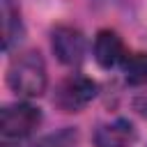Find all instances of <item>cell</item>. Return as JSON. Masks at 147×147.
I'll use <instances>...</instances> for the list:
<instances>
[{
	"mask_svg": "<svg viewBox=\"0 0 147 147\" xmlns=\"http://www.w3.org/2000/svg\"><path fill=\"white\" fill-rule=\"evenodd\" d=\"M9 87L21 96H39L46 90V64L37 51L16 55L7 69Z\"/></svg>",
	"mask_w": 147,
	"mask_h": 147,
	"instance_id": "6da1fadb",
	"label": "cell"
},
{
	"mask_svg": "<svg viewBox=\"0 0 147 147\" xmlns=\"http://www.w3.org/2000/svg\"><path fill=\"white\" fill-rule=\"evenodd\" d=\"M94 96H96L94 80L83 76V74H71V76H67L64 80L57 83L55 94H53V103L64 113H78Z\"/></svg>",
	"mask_w": 147,
	"mask_h": 147,
	"instance_id": "7a4b0ae2",
	"label": "cell"
},
{
	"mask_svg": "<svg viewBox=\"0 0 147 147\" xmlns=\"http://www.w3.org/2000/svg\"><path fill=\"white\" fill-rule=\"evenodd\" d=\"M41 122V113L39 108L30 106V103H11L5 106L0 113V133L2 138H25L30 136Z\"/></svg>",
	"mask_w": 147,
	"mask_h": 147,
	"instance_id": "3957f363",
	"label": "cell"
},
{
	"mask_svg": "<svg viewBox=\"0 0 147 147\" xmlns=\"http://www.w3.org/2000/svg\"><path fill=\"white\" fill-rule=\"evenodd\" d=\"M51 46L55 57L62 64H78L85 57V37L80 30L71 28V25H57L51 32Z\"/></svg>",
	"mask_w": 147,
	"mask_h": 147,
	"instance_id": "277c9868",
	"label": "cell"
},
{
	"mask_svg": "<svg viewBox=\"0 0 147 147\" xmlns=\"http://www.w3.org/2000/svg\"><path fill=\"white\" fill-rule=\"evenodd\" d=\"M136 140V129L129 119H113L94 131V147H129Z\"/></svg>",
	"mask_w": 147,
	"mask_h": 147,
	"instance_id": "5b68a950",
	"label": "cell"
},
{
	"mask_svg": "<svg viewBox=\"0 0 147 147\" xmlns=\"http://www.w3.org/2000/svg\"><path fill=\"white\" fill-rule=\"evenodd\" d=\"M126 51H124V41L117 32L113 30H101L94 37V57L103 69H110L115 64H119L124 60Z\"/></svg>",
	"mask_w": 147,
	"mask_h": 147,
	"instance_id": "8992f818",
	"label": "cell"
},
{
	"mask_svg": "<svg viewBox=\"0 0 147 147\" xmlns=\"http://www.w3.org/2000/svg\"><path fill=\"white\" fill-rule=\"evenodd\" d=\"M21 39V14L14 0H2V46L9 51Z\"/></svg>",
	"mask_w": 147,
	"mask_h": 147,
	"instance_id": "52a82bcc",
	"label": "cell"
},
{
	"mask_svg": "<svg viewBox=\"0 0 147 147\" xmlns=\"http://www.w3.org/2000/svg\"><path fill=\"white\" fill-rule=\"evenodd\" d=\"M122 71L126 83L145 85L147 83V53H126L122 60Z\"/></svg>",
	"mask_w": 147,
	"mask_h": 147,
	"instance_id": "ba28073f",
	"label": "cell"
},
{
	"mask_svg": "<svg viewBox=\"0 0 147 147\" xmlns=\"http://www.w3.org/2000/svg\"><path fill=\"white\" fill-rule=\"evenodd\" d=\"M76 142H78V133L74 129H62L57 133H51V136L39 138L30 147H76Z\"/></svg>",
	"mask_w": 147,
	"mask_h": 147,
	"instance_id": "9c48e42d",
	"label": "cell"
},
{
	"mask_svg": "<svg viewBox=\"0 0 147 147\" xmlns=\"http://www.w3.org/2000/svg\"><path fill=\"white\" fill-rule=\"evenodd\" d=\"M133 108H136V110H138L142 117H147V92H145V94H140V96H136Z\"/></svg>",
	"mask_w": 147,
	"mask_h": 147,
	"instance_id": "30bf717a",
	"label": "cell"
},
{
	"mask_svg": "<svg viewBox=\"0 0 147 147\" xmlns=\"http://www.w3.org/2000/svg\"><path fill=\"white\" fill-rule=\"evenodd\" d=\"M2 147H11V145H2Z\"/></svg>",
	"mask_w": 147,
	"mask_h": 147,
	"instance_id": "8fae6325",
	"label": "cell"
}]
</instances>
